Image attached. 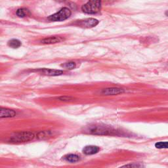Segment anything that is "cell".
<instances>
[{"instance_id":"1","label":"cell","mask_w":168,"mask_h":168,"mask_svg":"<svg viewBox=\"0 0 168 168\" xmlns=\"http://www.w3.org/2000/svg\"><path fill=\"white\" fill-rule=\"evenodd\" d=\"M84 132L96 135H118L119 131L112 127L104 124H92L84 129Z\"/></svg>"},{"instance_id":"11","label":"cell","mask_w":168,"mask_h":168,"mask_svg":"<svg viewBox=\"0 0 168 168\" xmlns=\"http://www.w3.org/2000/svg\"><path fill=\"white\" fill-rule=\"evenodd\" d=\"M64 159L65 160H67V162L74 163V162H76L79 161V157L76 154H68L67 156H65L64 157Z\"/></svg>"},{"instance_id":"3","label":"cell","mask_w":168,"mask_h":168,"mask_svg":"<svg viewBox=\"0 0 168 168\" xmlns=\"http://www.w3.org/2000/svg\"><path fill=\"white\" fill-rule=\"evenodd\" d=\"M101 0H89L86 4L82 6V9L87 14H95L100 11Z\"/></svg>"},{"instance_id":"10","label":"cell","mask_w":168,"mask_h":168,"mask_svg":"<svg viewBox=\"0 0 168 168\" xmlns=\"http://www.w3.org/2000/svg\"><path fill=\"white\" fill-rule=\"evenodd\" d=\"M16 116V112L13 110L8 108H2L0 110V117L1 118H12Z\"/></svg>"},{"instance_id":"15","label":"cell","mask_w":168,"mask_h":168,"mask_svg":"<svg viewBox=\"0 0 168 168\" xmlns=\"http://www.w3.org/2000/svg\"><path fill=\"white\" fill-rule=\"evenodd\" d=\"M155 147L156 148L162 149L168 148V142H158L155 144Z\"/></svg>"},{"instance_id":"4","label":"cell","mask_w":168,"mask_h":168,"mask_svg":"<svg viewBox=\"0 0 168 168\" xmlns=\"http://www.w3.org/2000/svg\"><path fill=\"white\" fill-rule=\"evenodd\" d=\"M70 10L67 8V7H64V8L61 9L59 11L57 12V13L50 16L48 19L51 21H63L68 19V18L70 17Z\"/></svg>"},{"instance_id":"9","label":"cell","mask_w":168,"mask_h":168,"mask_svg":"<svg viewBox=\"0 0 168 168\" xmlns=\"http://www.w3.org/2000/svg\"><path fill=\"white\" fill-rule=\"evenodd\" d=\"M64 40L63 38L61 37H58V36H52V37H49L46 38L42 39L41 41V43L43 44H53V43H59L63 42Z\"/></svg>"},{"instance_id":"12","label":"cell","mask_w":168,"mask_h":168,"mask_svg":"<svg viewBox=\"0 0 168 168\" xmlns=\"http://www.w3.org/2000/svg\"><path fill=\"white\" fill-rule=\"evenodd\" d=\"M52 135V133L50 131H41L37 135V137L39 139H44V138H47Z\"/></svg>"},{"instance_id":"6","label":"cell","mask_w":168,"mask_h":168,"mask_svg":"<svg viewBox=\"0 0 168 168\" xmlns=\"http://www.w3.org/2000/svg\"><path fill=\"white\" fill-rule=\"evenodd\" d=\"M124 93V90L118 87H110V88H106L101 91V93L104 95H115Z\"/></svg>"},{"instance_id":"20","label":"cell","mask_w":168,"mask_h":168,"mask_svg":"<svg viewBox=\"0 0 168 168\" xmlns=\"http://www.w3.org/2000/svg\"><path fill=\"white\" fill-rule=\"evenodd\" d=\"M56 1H57V2H64V0H56Z\"/></svg>"},{"instance_id":"16","label":"cell","mask_w":168,"mask_h":168,"mask_svg":"<svg viewBox=\"0 0 168 168\" xmlns=\"http://www.w3.org/2000/svg\"><path fill=\"white\" fill-rule=\"evenodd\" d=\"M61 67L66 69H68V70H72V69L76 68V63H73V62H70V63H67L62 64Z\"/></svg>"},{"instance_id":"14","label":"cell","mask_w":168,"mask_h":168,"mask_svg":"<svg viewBox=\"0 0 168 168\" xmlns=\"http://www.w3.org/2000/svg\"><path fill=\"white\" fill-rule=\"evenodd\" d=\"M29 14V11L26 9H19L17 10V14L19 17H24Z\"/></svg>"},{"instance_id":"8","label":"cell","mask_w":168,"mask_h":168,"mask_svg":"<svg viewBox=\"0 0 168 168\" xmlns=\"http://www.w3.org/2000/svg\"><path fill=\"white\" fill-rule=\"evenodd\" d=\"M100 148L97 146H86L83 149V153L86 155H93L99 152Z\"/></svg>"},{"instance_id":"18","label":"cell","mask_w":168,"mask_h":168,"mask_svg":"<svg viewBox=\"0 0 168 168\" xmlns=\"http://www.w3.org/2000/svg\"><path fill=\"white\" fill-rule=\"evenodd\" d=\"M141 166L140 165H137V164H130V165H126V166H124L123 167H140Z\"/></svg>"},{"instance_id":"19","label":"cell","mask_w":168,"mask_h":168,"mask_svg":"<svg viewBox=\"0 0 168 168\" xmlns=\"http://www.w3.org/2000/svg\"><path fill=\"white\" fill-rule=\"evenodd\" d=\"M166 15L168 17V11H167L166 12Z\"/></svg>"},{"instance_id":"2","label":"cell","mask_w":168,"mask_h":168,"mask_svg":"<svg viewBox=\"0 0 168 168\" xmlns=\"http://www.w3.org/2000/svg\"><path fill=\"white\" fill-rule=\"evenodd\" d=\"M35 137L34 134L32 132L23 131V132L18 133L14 135L9 138V142L12 143H20L32 141Z\"/></svg>"},{"instance_id":"7","label":"cell","mask_w":168,"mask_h":168,"mask_svg":"<svg viewBox=\"0 0 168 168\" xmlns=\"http://www.w3.org/2000/svg\"><path fill=\"white\" fill-rule=\"evenodd\" d=\"M38 72H40L41 74H45L47 76H60L63 74V72L60 70H54V69H48V68H43L39 69V70H36Z\"/></svg>"},{"instance_id":"5","label":"cell","mask_w":168,"mask_h":168,"mask_svg":"<svg viewBox=\"0 0 168 168\" xmlns=\"http://www.w3.org/2000/svg\"><path fill=\"white\" fill-rule=\"evenodd\" d=\"M98 24V21L97 19H87L82 20H78L74 24L76 26L85 28H92L97 26Z\"/></svg>"},{"instance_id":"17","label":"cell","mask_w":168,"mask_h":168,"mask_svg":"<svg viewBox=\"0 0 168 168\" xmlns=\"http://www.w3.org/2000/svg\"><path fill=\"white\" fill-rule=\"evenodd\" d=\"M58 100L62 101H71L74 99V98L72 97H67V96H63V97H60L58 98Z\"/></svg>"},{"instance_id":"13","label":"cell","mask_w":168,"mask_h":168,"mask_svg":"<svg viewBox=\"0 0 168 168\" xmlns=\"http://www.w3.org/2000/svg\"><path fill=\"white\" fill-rule=\"evenodd\" d=\"M8 45L14 49L19 48V47H20V45H21V42L19 41V40L13 39H11V40H10V41H9Z\"/></svg>"}]
</instances>
